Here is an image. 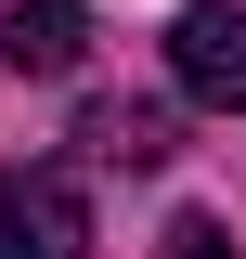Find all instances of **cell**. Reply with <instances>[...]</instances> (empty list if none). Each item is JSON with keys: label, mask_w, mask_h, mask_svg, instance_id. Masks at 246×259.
<instances>
[{"label": "cell", "mask_w": 246, "mask_h": 259, "mask_svg": "<svg viewBox=\"0 0 246 259\" xmlns=\"http://www.w3.org/2000/svg\"><path fill=\"white\" fill-rule=\"evenodd\" d=\"M169 78L194 104H233L246 117V0H194L182 26H169Z\"/></svg>", "instance_id": "7a4b0ae2"}, {"label": "cell", "mask_w": 246, "mask_h": 259, "mask_svg": "<svg viewBox=\"0 0 246 259\" xmlns=\"http://www.w3.org/2000/svg\"><path fill=\"white\" fill-rule=\"evenodd\" d=\"M78 52H91V13L78 0H13L0 13V65L13 78H78Z\"/></svg>", "instance_id": "3957f363"}, {"label": "cell", "mask_w": 246, "mask_h": 259, "mask_svg": "<svg viewBox=\"0 0 246 259\" xmlns=\"http://www.w3.org/2000/svg\"><path fill=\"white\" fill-rule=\"evenodd\" d=\"M78 143H91L104 168H169V156H182V117L117 91V104H91V117H78Z\"/></svg>", "instance_id": "277c9868"}, {"label": "cell", "mask_w": 246, "mask_h": 259, "mask_svg": "<svg viewBox=\"0 0 246 259\" xmlns=\"http://www.w3.org/2000/svg\"><path fill=\"white\" fill-rule=\"evenodd\" d=\"M0 259H91L78 168H0Z\"/></svg>", "instance_id": "6da1fadb"}, {"label": "cell", "mask_w": 246, "mask_h": 259, "mask_svg": "<svg viewBox=\"0 0 246 259\" xmlns=\"http://www.w3.org/2000/svg\"><path fill=\"white\" fill-rule=\"evenodd\" d=\"M169 259H246V246H233V221H208V207H182V221H169Z\"/></svg>", "instance_id": "5b68a950"}]
</instances>
